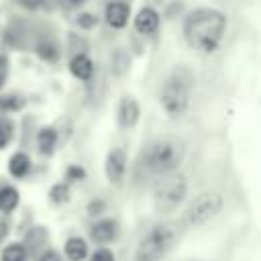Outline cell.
<instances>
[{"label": "cell", "mask_w": 261, "mask_h": 261, "mask_svg": "<svg viewBox=\"0 0 261 261\" xmlns=\"http://www.w3.org/2000/svg\"><path fill=\"white\" fill-rule=\"evenodd\" d=\"M8 234V222L6 220H0V241Z\"/></svg>", "instance_id": "obj_29"}, {"label": "cell", "mask_w": 261, "mask_h": 261, "mask_svg": "<svg viewBox=\"0 0 261 261\" xmlns=\"http://www.w3.org/2000/svg\"><path fill=\"white\" fill-rule=\"evenodd\" d=\"M84 2H86V0H65L67 6H82Z\"/></svg>", "instance_id": "obj_30"}, {"label": "cell", "mask_w": 261, "mask_h": 261, "mask_svg": "<svg viewBox=\"0 0 261 261\" xmlns=\"http://www.w3.org/2000/svg\"><path fill=\"white\" fill-rule=\"evenodd\" d=\"M39 261H59V255H57L55 251H45Z\"/></svg>", "instance_id": "obj_28"}, {"label": "cell", "mask_w": 261, "mask_h": 261, "mask_svg": "<svg viewBox=\"0 0 261 261\" xmlns=\"http://www.w3.org/2000/svg\"><path fill=\"white\" fill-rule=\"evenodd\" d=\"M184 155H186V149L181 143L173 139H159L143 151V165L149 171L163 175V173L175 171L184 161Z\"/></svg>", "instance_id": "obj_3"}, {"label": "cell", "mask_w": 261, "mask_h": 261, "mask_svg": "<svg viewBox=\"0 0 261 261\" xmlns=\"http://www.w3.org/2000/svg\"><path fill=\"white\" fill-rule=\"evenodd\" d=\"M12 139V122L0 116V149H4Z\"/></svg>", "instance_id": "obj_22"}, {"label": "cell", "mask_w": 261, "mask_h": 261, "mask_svg": "<svg viewBox=\"0 0 261 261\" xmlns=\"http://www.w3.org/2000/svg\"><path fill=\"white\" fill-rule=\"evenodd\" d=\"M24 106V98L10 94V96H0V112H16Z\"/></svg>", "instance_id": "obj_20"}, {"label": "cell", "mask_w": 261, "mask_h": 261, "mask_svg": "<svg viewBox=\"0 0 261 261\" xmlns=\"http://www.w3.org/2000/svg\"><path fill=\"white\" fill-rule=\"evenodd\" d=\"M226 16L216 8H196L184 20L186 43L200 53H214L224 37Z\"/></svg>", "instance_id": "obj_1"}, {"label": "cell", "mask_w": 261, "mask_h": 261, "mask_svg": "<svg viewBox=\"0 0 261 261\" xmlns=\"http://www.w3.org/2000/svg\"><path fill=\"white\" fill-rule=\"evenodd\" d=\"M190 94H192V73L186 67H177L161 86L159 92L161 108L169 118H177L188 110Z\"/></svg>", "instance_id": "obj_2"}, {"label": "cell", "mask_w": 261, "mask_h": 261, "mask_svg": "<svg viewBox=\"0 0 261 261\" xmlns=\"http://www.w3.org/2000/svg\"><path fill=\"white\" fill-rule=\"evenodd\" d=\"M8 171L12 177H24L31 171V157L22 151H16L8 161Z\"/></svg>", "instance_id": "obj_15"}, {"label": "cell", "mask_w": 261, "mask_h": 261, "mask_svg": "<svg viewBox=\"0 0 261 261\" xmlns=\"http://www.w3.org/2000/svg\"><path fill=\"white\" fill-rule=\"evenodd\" d=\"M6 77H8V57L4 53H0V88L4 86Z\"/></svg>", "instance_id": "obj_27"}, {"label": "cell", "mask_w": 261, "mask_h": 261, "mask_svg": "<svg viewBox=\"0 0 261 261\" xmlns=\"http://www.w3.org/2000/svg\"><path fill=\"white\" fill-rule=\"evenodd\" d=\"M37 55H39L43 61L53 63V61H57V57H59V47H57L53 41H43V43L37 45Z\"/></svg>", "instance_id": "obj_19"}, {"label": "cell", "mask_w": 261, "mask_h": 261, "mask_svg": "<svg viewBox=\"0 0 261 261\" xmlns=\"http://www.w3.org/2000/svg\"><path fill=\"white\" fill-rule=\"evenodd\" d=\"M118 234V226L112 218H102V220H96L92 226H90V239L98 245H106V243H112Z\"/></svg>", "instance_id": "obj_9"}, {"label": "cell", "mask_w": 261, "mask_h": 261, "mask_svg": "<svg viewBox=\"0 0 261 261\" xmlns=\"http://www.w3.org/2000/svg\"><path fill=\"white\" fill-rule=\"evenodd\" d=\"M224 208V196L220 192H202L196 196L184 212L186 226H202L216 218Z\"/></svg>", "instance_id": "obj_6"}, {"label": "cell", "mask_w": 261, "mask_h": 261, "mask_svg": "<svg viewBox=\"0 0 261 261\" xmlns=\"http://www.w3.org/2000/svg\"><path fill=\"white\" fill-rule=\"evenodd\" d=\"M69 71L80 82H88L92 77V73H94V63L86 53H75L69 59Z\"/></svg>", "instance_id": "obj_12"}, {"label": "cell", "mask_w": 261, "mask_h": 261, "mask_svg": "<svg viewBox=\"0 0 261 261\" xmlns=\"http://www.w3.org/2000/svg\"><path fill=\"white\" fill-rule=\"evenodd\" d=\"M65 175H67V179H71V181H80V179L86 177V169H84L82 165H69L67 171H65Z\"/></svg>", "instance_id": "obj_25"}, {"label": "cell", "mask_w": 261, "mask_h": 261, "mask_svg": "<svg viewBox=\"0 0 261 261\" xmlns=\"http://www.w3.org/2000/svg\"><path fill=\"white\" fill-rule=\"evenodd\" d=\"M27 249L22 243H10L2 251V261H27Z\"/></svg>", "instance_id": "obj_18"}, {"label": "cell", "mask_w": 261, "mask_h": 261, "mask_svg": "<svg viewBox=\"0 0 261 261\" xmlns=\"http://www.w3.org/2000/svg\"><path fill=\"white\" fill-rule=\"evenodd\" d=\"M49 200L53 204H63L69 200V188L67 184H55L51 190H49Z\"/></svg>", "instance_id": "obj_21"}, {"label": "cell", "mask_w": 261, "mask_h": 261, "mask_svg": "<svg viewBox=\"0 0 261 261\" xmlns=\"http://www.w3.org/2000/svg\"><path fill=\"white\" fill-rule=\"evenodd\" d=\"M177 241V228L173 224H155L137 245L135 261H161Z\"/></svg>", "instance_id": "obj_4"}, {"label": "cell", "mask_w": 261, "mask_h": 261, "mask_svg": "<svg viewBox=\"0 0 261 261\" xmlns=\"http://www.w3.org/2000/svg\"><path fill=\"white\" fill-rule=\"evenodd\" d=\"M128 16H130L128 4L116 2V0L110 2V4L106 6V12H104V18H106V22H108L112 29H122V27H126Z\"/></svg>", "instance_id": "obj_11"}, {"label": "cell", "mask_w": 261, "mask_h": 261, "mask_svg": "<svg viewBox=\"0 0 261 261\" xmlns=\"http://www.w3.org/2000/svg\"><path fill=\"white\" fill-rule=\"evenodd\" d=\"M104 171L110 184H120L126 173V153L120 147H114L108 151L104 161Z\"/></svg>", "instance_id": "obj_7"}, {"label": "cell", "mask_w": 261, "mask_h": 261, "mask_svg": "<svg viewBox=\"0 0 261 261\" xmlns=\"http://www.w3.org/2000/svg\"><path fill=\"white\" fill-rule=\"evenodd\" d=\"M20 202L18 192L12 186H4L0 190V212H12Z\"/></svg>", "instance_id": "obj_17"}, {"label": "cell", "mask_w": 261, "mask_h": 261, "mask_svg": "<svg viewBox=\"0 0 261 261\" xmlns=\"http://www.w3.org/2000/svg\"><path fill=\"white\" fill-rule=\"evenodd\" d=\"M90 261H114V253H112L110 249H106V247H98V249L92 253Z\"/></svg>", "instance_id": "obj_24"}, {"label": "cell", "mask_w": 261, "mask_h": 261, "mask_svg": "<svg viewBox=\"0 0 261 261\" xmlns=\"http://www.w3.org/2000/svg\"><path fill=\"white\" fill-rule=\"evenodd\" d=\"M104 208H106V202H104V200L94 198V200L88 204V214H90V216H98V214H102V212H104Z\"/></svg>", "instance_id": "obj_26"}, {"label": "cell", "mask_w": 261, "mask_h": 261, "mask_svg": "<svg viewBox=\"0 0 261 261\" xmlns=\"http://www.w3.org/2000/svg\"><path fill=\"white\" fill-rule=\"evenodd\" d=\"M63 251L69 261H84L88 257V243L82 237H71L65 241Z\"/></svg>", "instance_id": "obj_13"}, {"label": "cell", "mask_w": 261, "mask_h": 261, "mask_svg": "<svg viewBox=\"0 0 261 261\" xmlns=\"http://www.w3.org/2000/svg\"><path fill=\"white\" fill-rule=\"evenodd\" d=\"M139 116H141L139 102L133 96H122L118 104V124L122 128H133L139 122Z\"/></svg>", "instance_id": "obj_8"}, {"label": "cell", "mask_w": 261, "mask_h": 261, "mask_svg": "<svg viewBox=\"0 0 261 261\" xmlns=\"http://www.w3.org/2000/svg\"><path fill=\"white\" fill-rule=\"evenodd\" d=\"M135 31L141 35H153L159 29V12L151 6H145L135 16Z\"/></svg>", "instance_id": "obj_10"}, {"label": "cell", "mask_w": 261, "mask_h": 261, "mask_svg": "<svg viewBox=\"0 0 261 261\" xmlns=\"http://www.w3.org/2000/svg\"><path fill=\"white\" fill-rule=\"evenodd\" d=\"M37 145H39V151L43 155H51L55 145H57V130L53 126H43L37 133Z\"/></svg>", "instance_id": "obj_16"}, {"label": "cell", "mask_w": 261, "mask_h": 261, "mask_svg": "<svg viewBox=\"0 0 261 261\" xmlns=\"http://www.w3.org/2000/svg\"><path fill=\"white\" fill-rule=\"evenodd\" d=\"M188 196V179L184 173H163L153 190V206L159 214H169L179 208Z\"/></svg>", "instance_id": "obj_5"}, {"label": "cell", "mask_w": 261, "mask_h": 261, "mask_svg": "<svg viewBox=\"0 0 261 261\" xmlns=\"http://www.w3.org/2000/svg\"><path fill=\"white\" fill-rule=\"evenodd\" d=\"M77 24H80L82 29H92V27L98 24V16L92 14V12H82V14L77 16Z\"/></svg>", "instance_id": "obj_23"}, {"label": "cell", "mask_w": 261, "mask_h": 261, "mask_svg": "<svg viewBox=\"0 0 261 261\" xmlns=\"http://www.w3.org/2000/svg\"><path fill=\"white\" fill-rule=\"evenodd\" d=\"M49 239V232L45 226H33L24 237V249L27 253H37Z\"/></svg>", "instance_id": "obj_14"}]
</instances>
